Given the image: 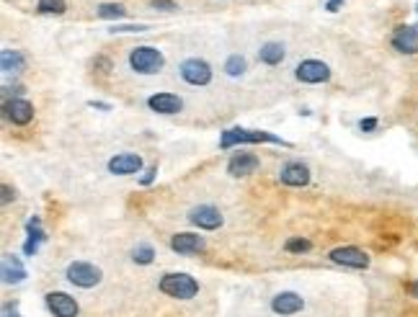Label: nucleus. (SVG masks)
<instances>
[{"instance_id":"obj_1","label":"nucleus","mask_w":418,"mask_h":317,"mask_svg":"<svg viewBox=\"0 0 418 317\" xmlns=\"http://www.w3.org/2000/svg\"><path fill=\"white\" fill-rule=\"evenodd\" d=\"M261 142H269V145H282V148H292L290 142L282 140V137H277V134L263 132V129H241V127L222 132L220 148L230 150V148H235V145H261Z\"/></svg>"},{"instance_id":"obj_2","label":"nucleus","mask_w":418,"mask_h":317,"mask_svg":"<svg viewBox=\"0 0 418 317\" xmlns=\"http://www.w3.org/2000/svg\"><path fill=\"white\" fill-rule=\"evenodd\" d=\"M165 65V57L160 50L155 47H135V50L129 52V67L140 75H155V72L163 70Z\"/></svg>"},{"instance_id":"obj_3","label":"nucleus","mask_w":418,"mask_h":317,"mask_svg":"<svg viewBox=\"0 0 418 317\" xmlns=\"http://www.w3.org/2000/svg\"><path fill=\"white\" fill-rule=\"evenodd\" d=\"M158 287L165 296H173V299H192L199 294L197 279L189 274H165Z\"/></svg>"},{"instance_id":"obj_4","label":"nucleus","mask_w":418,"mask_h":317,"mask_svg":"<svg viewBox=\"0 0 418 317\" xmlns=\"http://www.w3.org/2000/svg\"><path fill=\"white\" fill-rule=\"evenodd\" d=\"M65 276H67V282L80 287V289H93V287L101 284V279H104L101 268L88 261H72L70 266H67V271H65Z\"/></svg>"},{"instance_id":"obj_5","label":"nucleus","mask_w":418,"mask_h":317,"mask_svg":"<svg viewBox=\"0 0 418 317\" xmlns=\"http://www.w3.org/2000/svg\"><path fill=\"white\" fill-rule=\"evenodd\" d=\"M178 70H181V78H184L189 85H209L212 83V67H209V62L199 60V57H189V60H184Z\"/></svg>"},{"instance_id":"obj_6","label":"nucleus","mask_w":418,"mask_h":317,"mask_svg":"<svg viewBox=\"0 0 418 317\" xmlns=\"http://www.w3.org/2000/svg\"><path fill=\"white\" fill-rule=\"evenodd\" d=\"M295 78H297L299 83H307V85L326 83V80H331V67H328L326 62H320V60H305V62L297 65Z\"/></svg>"},{"instance_id":"obj_7","label":"nucleus","mask_w":418,"mask_h":317,"mask_svg":"<svg viewBox=\"0 0 418 317\" xmlns=\"http://www.w3.org/2000/svg\"><path fill=\"white\" fill-rule=\"evenodd\" d=\"M189 222H192V225H197L199 230H220L225 219H222V211L217 209V206L199 204V206H194V209L189 211Z\"/></svg>"},{"instance_id":"obj_8","label":"nucleus","mask_w":418,"mask_h":317,"mask_svg":"<svg viewBox=\"0 0 418 317\" xmlns=\"http://www.w3.org/2000/svg\"><path fill=\"white\" fill-rule=\"evenodd\" d=\"M44 302H47V310L55 317H78L80 312L75 296L65 294V291H50V294L44 296Z\"/></svg>"},{"instance_id":"obj_9","label":"nucleus","mask_w":418,"mask_h":317,"mask_svg":"<svg viewBox=\"0 0 418 317\" xmlns=\"http://www.w3.org/2000/svg\"><path fill=\"white\" fill-rule=\"evenodd\" d=\"M331 261L339 263V266H346V268H367L369 266V255L364 253L362 248H354V245H343V248H334L331 250Z\"/></svg>"},{"instance_id":"obj_10","label":"nucleus","mask_w":418,"mask_h":317,"mask_svg":"<svg viewBox=\"0 0 418 317\" xmlns=\"http://www.w3.org/2000/svg\"><path fill=\"white\" fill-rule=\"evenodd\" d=\"M3 111H6V119L11 124H16V127H26L34 119V106L28 104L26 99H6Z\"/></svg>"},{"instance_id":"obj_11","label":"nucleus","mask_w":418,"mask_h":317,"mask_svg":"<svg viewBox=\"0 0 418 317\" xmlns=\"http://www.w3.org/2000/svg\"><path fill=\"white\" fill-rule=\"evenodd\" d=\"M392 47H395L400 55H416L418 52V28L416 26H397L392 31Z\"/></svg>"},{"instance_id":"obj_12","label":"nucleus","mask_w":418,"mask_h":317,"mask_svg":"<svg viewBox=\"0 0 418 317\" xmlns=\"http://www.w3.org/2000/svg\"><path fill=\"white\" fill-rule=\"evenodd\" d=\"M279 181L284 186H292V189H302V186L310 184V168L305 162H287L279 173Z\"/></svg>"},{"instance_id":"obj_13","label":"nucleus","mask_w":418,"mask_h":317,"mask_svg":"<svg viewBox=\"0 0 418 317\" xmlns=\"http://www.w3.org/2000/svg\"><path fill=\"white\" fill-rule=\"evenodd\" d=\"M302 307H305V299L299 294H295V291H279V294L271 299V310L282 317L297 315V312H302Z\"/></svg>"},{"instance_id":"obj_14","label":"nucleus","mask_w":418,"mask_h":317,"mask_svg":"<svg viewBox=\"0 0 418 317\" xmlns=\"http://www.w3.org/2000/svg\"><path fill=\"white\" fill-rule=\"evenodd\" d=\"M170 250L178 255H194L204 250V238L194 233H178L170 238Z\"/></svg>"},{"instance_id":"obj_15","label":"nucleus","mask_w":418,"mask_h":317,"mask_svg":"<svg viewBox=\"0 0 418 317\" xmlns=\"http://www.w3.org/2000/svg\"><path fill=\"white\" fill-rule=\"evenodd\" d=\"M142 170V157L135 152H121V155H114L109 160V173L114 176H135Z\"/></svg>"},{"instance_id":"obj_16","label":"nucleus","mask_w":418,"mask_h":317,"mask_svg":"<svg viewBox=\"0 0 418 317\" xmlns=\"http://www.w3.org/2000/svg\"><path fill=\"white\" fill-rule=\"evenodd\" d=\"M258 165H261V160L253 152H238V155H233L230 162H227V173L233 178H246L251 173H255Z\"/></svg>"},{"instance_id":"obj_17","label":"nucleus","mask_w":418,"mask_h":317,"mask_svg":"<svg viewBox=\"0 0 418 317\" xmlns=\"http://www.w3.org/2000/svg\"><path fill=\"white\" fill-rule=\"evenodd\" d=\"M148 106L155 113L170 116V113H178L184 109V101L178 99V96H173V93H155V96H150L148 99Z\"/></svg>"},{"instance_id":"obj_18","label":"nucleus","mask_w":418,"mask_h":317,"mask_svg":"<svg viewBox=\"0 0 418 317\" xmlns=\"http://www.w3.org/2000/svg\"><path fill=\"white\" fill-rule=\"evenodd\" d=\"M26 233H28V238H26V243H23V253L34 258V255L39 253V245H42L44 240H47V235H44V230H42V219H39V217L28 219V222H26Z\"/></svg>"},{"instance_id":"obj_19","label":"nucleus","mask_w":418,"mask_h":317,"mask_svg":"<svg viewBox=\"0 0 418 317\" xmlns=\"http://www.w3.org/2000/svg\"><path fill=\"white\" fill-rule=\"evenodd\" d=\"M0 274H3V282H6V284H21L23 279H26V268H23V263L18 261L16 255L6 253V255H3Z\"/></svg>"},{"instance_id":"obj_20","label":"nucleus","mask_w":418,"mask_h":317,"mask_svg":"<svg viewBox=\"0 0 418 317\" xmlns=\"http://www.w3.org/2000/svg\"><path fill=\"white\" fill-rule=\"evenodd\" d=\"M284 57H287V50H284V44L282 42H266L258 50V60H261L263 65H282L284 62Z\"/></svg>"},{"instance_id":"obj_21","label":"nucleus","mask_w":418,"mask_h":317,"mask_svg":"<svg viewBox=\"0 0 418 317\" xmlns=\"http://www.w3.org/2000/svg\"><path fill=\"white\" fill-rule=\"evenodd\" d=\"M0 67H3L6 75H11V72H21L23 67H26V57L16 50H3V55H0Z\"/></svg>"},{"instance_id":"obj_22","label":"nucleus","mask_w":418,"mask_h":317,"mask_svg":"<svg viewBox=\"0 0 418 317\" xmlns=\"http://www.w3.org/2000/svg\"><path fill=\"white\" fill-rule=\"evenodd\" d=\"M96 16H99V18H106V21H119V18L127 16V8L121 6V3H101V6L96 8Z\"/></svg>"},{"instance_id":"obj_23","label":"nucleus","mask_w":418,"mask_h":317,"mask_svg":"<svg viewBox=\"0 0 418 317\" xmlns=\"http://www.w3.org/2000/svg\"><path fill=\"white\" fill-rule=\"evenodd\" d=\"M248 70V62H246V57L243 55H230L225 62V72L230 78H241L243 72Z\"/></svg>"},{"instance_id":"obj_24","label":"nucleus","mask_w":418,"mask_h":317,"mask_svg":"<svg viewBox=\"0 0 418 317\" xmlns=\"http://www.w3.org/2000/svg\"><path fill=\"white\" fill-rule=\"evenodd\" d=\"M36 11L44 16H62L67 11V3L65 0H39L36 3Z\"/></svg>"},{"instance_id":"obj_25","label":"nucleus","mask_w":418,"mask_h":317,"mask_svg":"<svg viewBox=\"0 0 418 317\" xmlns=\"http://www.w3.org/2000/svg\"><path fill=\"white\" fill-rule=\"evenodd\" d=\"M132 261L140 263V266H148V263L155 261V250L150 245H137L135 250H132Z\"/></svg>"},{"instance_id":"obj_26","label":"nucleus","mask_w":418,"mask_h":317,"mask_svg":"<svg viewBox=\"0 0 418 317\" xmlns=\"http://www.w3.org/2000/svg\"><path fill=\"white\" fill-rule=\"evenodd\" d=\"M284 250L287 253H307V250H312V243L307 238H290L284 243Z\"/></svg>"},{"instance_id":"obj_27","label":"nucleus","mask_w":418,"mask_h":317,"mask_svg":"<svg viewBox=\"0 0 418 317\" xmlns=\"http://www.w3.org/2000/svg\"><path fill=\"white\" fill-rule=\"evenodd\" d=\"M150 6L155 8V11H165V13H173V11H178V6L173 3V0H150Z\"/></svg>"},{"instance_id":"obj_28","label":"nucleus","mask_w":418,"mask_h":317,"mask_svg":"<svg viewBox=\"0 0 418 317\" xmlns=\"http://www.w3.org/2000/svg\"><path fill=\"white\" fill-rule=\"evenodd\" d=\"M111 34H140V31H148V26H114V28H109Z\"/></svg>"},{"instance_id":"obj_29","label":"nucleus","mask_w":418,"mask_h":317,"mask_svg":"<svg viewBox=\"0 0 418 317\" xmlns=\"http://www.w3.org/2000/svg\"><path fill=\"white\" fill-rule=\"evenodd\" d=\"M93 67L99 72H104V75H109V72H111V60H109V57H96V60H93Z\"/></svg>"},{"instance_id":"obj_30","label":"nucleus","mask_w":418,"mask_h":317,"mask_svg":"<svg viewBox=\"0 0 418 317\" xmlns=\"http://www.w3.org/2000/svg\"><path fill=\"white\" fill-rule=\"evenodd\" d=\"M155 176H158V165H153V168L145 170V176L140 178V184H142V186H150L153 181H155Z\"/></svg>"},{"instance_id":"obj_31","label":"nucleus","mask_w":418,"mask_h":317,"mask_svg":"<svg viewBox=\"0 0 418 317\" xmlns=\"http://www.w3.org/2000/svg\"><path fill=\"white\" fill-rule=\"evenodd\" d=\"M3 317H21V315H18V304H16V302H6V304H3Z\"/></svg>"},{"instance_id":"obj_32","label":"nucleus","mask_w":418,"mask_h":317,"mask_svg":"<svg viewBox=\"0 0 418 317\" xmlns=\"http://www.w3.org/2000/svg\"><path fill=\"white\" fill-rule=\"evenodd\" d=\"M359 129H362V132H375V129H377V119H375V116L362 119V121H359Z\"/></svg>"},{"instance_id":"obj_33","label":"nucleus","mask_w":418,"mask_h":317,"mask_svg":"<svg viewBox=\"0 0 418 317\" xmlns=\"http://www.w3.org/2000/svg\"><path fill=\"white\" fill-rule=\"evenodd\" d=\"M0 191H3V204H11V201H13V199H16V191L11 189V186H8V184L0 186Z\"/></svg>"},{"instance_id":"obj_34","label":"nucleus","mask_w":418,"mask_h":317,"mask_svg":"<svg viewBox=\"0 0 418 317\" xmlns=\"http://www.w3.org/2000/svg\"><path fill=\"white\" fill-rule=\"evenodd\" d=\"M88 106H93V109H101V111H111V106L101 104V101H88Z\"/></svg>"},{"instance_id":"obj_35","label":"nucleus","mask_w":418,"mask_h":317,"mask_svg":"<svg viewBox=\"0 0 418 317\" xmlns=\"http://www.w3.org/2000/svg\"><path fill=\"white\" fill-rule=\"evenodd\" d=\"M341 3H343V0H328L326 8H328V11H331V13H336V11H339V8H341Z\"/></svg>"},{"instance_id":"obj_36","label":"nucleus","mask_w":418,"mask_h":317,"mask_svg":"<svg viewBox=\"0 0 418 317\" xmlns=\"http://www.w3.org/2000/svg\"><path fill=\"white\" fill-rule=\"evenodd\" d=\"M408 291H411V294H413V296H416V299H418V282H413L411 287H408Z\"/></svg>"},{"instance_id":"obj_37","label":"nucleus","mask_w":418,"mask_h":317,"mask_svg":"<svg viewBox=\"0 0 418 317\" xmlns=\"http://www.w3.org/2000/svg\"><path fill=\"white\" fill-rule=\"evenodd\" d=\"M416 13H418V3H416Z\"/></svg>"}]
</instances>
